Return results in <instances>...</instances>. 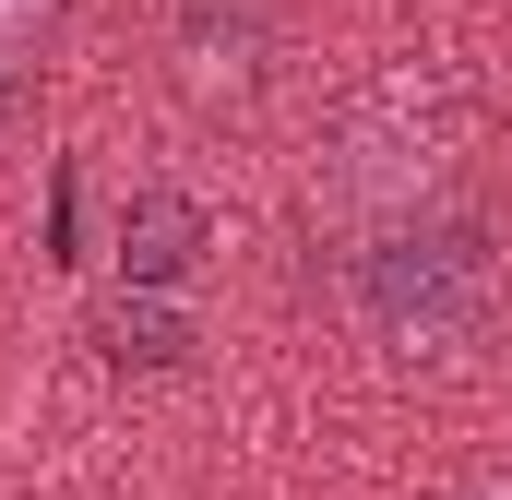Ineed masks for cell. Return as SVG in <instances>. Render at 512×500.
<instances>
[{
  "label": "cell",
  "mask_w": 512,
  "mask_h": 500,
  "mask_svg": "<svg viewBox=\"0 0 512 500\" xmlns=\"http://www.w3.org/2000/svg\"><path fill=\"white\" fill-rule=\"evenodd\" d=\"M477 310H489V250H477V227H453L429 203L382 215L370 239L346 250V322L382 358H453L477 334Z\"/></svg>",
  "instance_id": "1"
},
{
  "label": "cell",
  "mask_w": 512,
  "mask_h": 500,
  "mask_svg": "<svg viewBox=\"0 0 512 500\" xmlns=\"http://www.w3.org/2000/svg\"><path fill=\"white\" fill-rule=\"evenodd\" d=\"M453 84H417V72H393L382 96H358L346 108V167H334V191L346 203H370V215H417L429 191H441V167H453Z\"/></svg>",
  "instance_id": "2"
},
{
  "label": "cell",
  "mask_w": 512,
  "mask_h": 500,
  "mask_svg": "<svg viewBox=\"0 0 512 500\" xmlns=\"http://www.w3.org/2000/svg\"><path fill=\"white\" fill-rule=\"evenodd\" d=\"M262 48H274V0H191V24H179V84H191L203 108H227V96L262 84Z\"/></svg>",
  "instance_id": "3"
},
{
  "label": "cell",
  "mask_w": 512,
  "mask_h": 500,
  "mask_svg": "<svg viewBox=\"0 0 512 500\" xmlns=\"http://www.w3.org/2000/svg\"><path fill=\"white\" fill-rule=\"evenodd\" d=\"M191 262H203V203H191L179 179H143L120 203V286L155 298V286H179Z\"/></svg>",
  "instance_id": "4"
},
{
  "label": "cell",
  "mask_w": 512,
  "mask_h": 500,
  "mask_svg": "<svg viewBox=\"0 0 512 500\" xmlns=\"http://www.w3.org/2000/svg\"><path fill=\"white\" fill-rule=\"evenodd\" d=\"M96 334H108V358H143V370H167V358H179V346H191V334H179V322H167V310H143V286H131L120 310H108V322H96Z\"/></svg>",
  "instance_id": "5"
},
{
  "label": "cell",
  "mask_w": 512,
  "mask_h": 500,
  "mask_svg": "<svg viewBox=\"0 0 512 500\" xmlns=\"http://www.w3.org/2000/svg\"><path fill=\"white\" fill-rule=\"evenodd\" d=\"M0 120H12V48H0Z\"/></svg>",
  "instance_id": "6"
},
{
  "label": "cell",
  "mask_w": 512,
  "mask_h": 500,
  "mask_svg": "<svg viewBox=\"0 0 512 500\" xmlns=\"http://www.w3.org/2000/svg\"><path fill=\"white\" fill-rule=\"evenodd\" d=\"M0 12H24V0H0Z\"/></svg>",
  "instance_id": "7"
}]
</instances>
